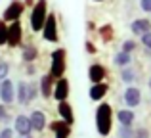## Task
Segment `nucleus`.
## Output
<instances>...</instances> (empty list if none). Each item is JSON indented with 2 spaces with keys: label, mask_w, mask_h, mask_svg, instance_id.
<instances>
[{
  "label": "nucleus",
  "mask_w": 151,
  "mask_h": 138,
  "mask_svg": "<svg viewBox=\"0 0 151 138\" xmlns=\"http://www.w3.org/2000/svg\"><path fill=\"white\" fill-rule=\"evenodd\" d=\"M111 125H113V109L109 104H100L96 109V129L100 136H109Z\"/></svg>",
  "instance_id": "f257e3e1"
},
{
  "label": "nucleus",
  "mask_w": 151,
  "mask_h": 138,
  "mask_svg": "<svg viewBox=\"0 0 151 138\" xmlns=\"http://www.w3.org/2000/svg\"><path fill=\"white\" fill-rule=\"evenodd\" d=\"M46 17H48V0H37L33 6V14H31V29L35 33H40Z\"/></svg>",
  "instance_id": "f03ea898"
},
{
  "label": "nucleus",
  "mask_w": 151,
  "mask_h": 138,
  "mask_svg": "<svg viewBox=\"0 0 151 138\" xmlns=\"http://www.w3.org/2000/svg\"><path fill=\"white\" fill-rule=\"evenodd\" d=\"M67 69V52L65 48H55L52 52V64H50V75L58 81V79L63 77Z\"/></svg>",
  "instance_id": "7ed1b4c3"
},
{
  "label": "nucleus",
  "mask_w": 151,
  "mask_h": 138,
  "mask_svg": "<svg viewBox=\"0 0 151 138\" xmlns=\"http://www.w3.org/2000/svg\"><path fill=\"white\" fill-rule=\"evenodd\" d=\"M42 37H44L48 42H58L59 40L55 14H48V17H46V21H44V27H42Z\"/></svg>",
  "instance_id": "20e7f679"
},
{
  "label": "nucleus",
  "mask_w": 151,
  "mask_h": 138,
  "mask_svg": "<svg viewBox=\"0 0 151 138\" xmlns=\"http://www.w3.org/2000/svg\"><path fill=\"white\" fill-rule=\"evenodd\" d=\"M23 10H25V4L19 2V0H12L8 4V8L4 10L2 14V19L6 23H12V21H19V17L23 15Z\"/></svg>",
  "instance_id": "39448f33"
},
{
  "label": "nucleus",
  "mask_w": 151,
  "mask_h": 138,
  "mask_svg": "<svg viewBox=\"0 0 151 138\" xmlns=\"http://www.w3.org/2000/svg\"><path fill=\"white\" fill-rule=\"evenodd\" d=\"M21 38H23V27L19 21H12L10 25H8V46H12V48H15V46L21 44Z\"/></svg>",
  "instance_id": "423d86ee"
},
{
  "label": "nucleus",
  "mask_w": 151,
  "mask_h": 138,
  "mask_svg": "<svg viewBox=\"0 0 151 138\" xmlns=\"http://www.w3.org/2000/svg\"><path fill=\"white\" fill-rule=\"evenodd\" d=\"M0 100H2L4 104H12V102L15 100V86L10 79H4V81L0 82Z\"/></svg>",
  "instance_id": "0eeeda50"
},
{
  "label": "nucleus",
  "mask_w": 151,
  "mask_h": 138,
  "mask_svg": "<svg viewBox=\"0 0 151 138\" xmlns=\"http://www.w3.org/2000/svg\"><path fill=\"white\" fill-rule=\"evenodd\" d=\"M52 96H54L58 102H65L67 100V96H69V81H67L65 77H61V79H58V81H55Z\"/></svg>",
  "instance_id": "6e6552de"
},
{
  "label": "nucleus",
  "mask_w": 151,
  "mask_h": 138,
  "mask_svg": "<svg viewBox=\"0 0 151 138\" xmlns=\"http://www.w3.org/2000/svg\"><path fill=\"white\" fill-rule=\"evenodd\" d=\"M54 85H55V79L52 77L50 73L42 75L40 77V82H38V90H40L42 98H50L52 92H54Z\"/></svg>",
  "instance_id": "1a4fd4ad"
},
{
  "label": "nucleus",
  "mask_w": 151,
  "mask_h": 138,
  "mask_svg": "<svg viewBox=\"0 0 151 138\" xmlns=\"http://www.w3.org/2000/svg\"><path fill=\"white\" fill-rule=\"evenodd\" d=\"M14 131L17 132L19 136L31 134V131H33V127H31V119L27 115H17V117H15V123H14Z\"/></svg>",
  "instance_id": "9d476101"
},
{
  "label": "nucleus",
  "mask_w": 151,
  "mask_h": 138,
  "mask_svg": "<svg viewBox=\"0 0 151 138\" xmlns=\"http://www.w3.org/2000/svg\"><path fill=\"white\" fill-rule=\"evenodd\" d=\"M50 129L54 131V138H69L71 136V125L65 121H52Z\"/></svg>",
  "instance_id": "9b49d317"
},
{
  "label": "nucleus",
  "mask_w": 151,
  "mask_h": 138,
  "mask_svg": "<svg viewBox=\"0 0 151 138\" xmlns=\"http://www.w3.org/2000/svg\"><path fill=\"white\" fill-rule=\"evenodd\" d=\"M107 75V69L103 67L100 64H92L88 69V79L92 81V85H96V82H103V79H105Z\"/></svg>",
  "instance_id": "f8f14e48"
},
{
  "label": "nucleus",
  "mask_w": 151,
  "mask_h": 138,
  "mask_svg": "<svg viewBox=\"0 0 151 138\" xmlns=\"http://www.w3.org/2000/svg\"><path fill=\"white\" fill-rule=\"evenodd\" d=\"M124 102L128 108H138L142 102V92L136 88V86H130V88H126L124 92Z\"/></svg>",
  "instance_id": "ddd939ff"
},
{
  "label": "nucleus",
  "mask_w": 151,
  "mask_h": 138,
  "mask_svg": "<svg viewBox=\"0 0 151 138\" xmlns=\"http://www.w3.org/2000/svg\"><path fill=\"white\" fill-rule=\"evenodd\" d=\"M58 111H59V115H61V119L65 121L67 125H71L73 127V123H75V113H73V108L69 105V102H59V105H58Z\"/></svg>",
  "instance_id": "4468645a"
},
{
  "label": "nucleus",
  "mask_w": 151,
  "mask_h": 138,
  "mask_svg": "<svg viewBox=\"0 0 151 138\" xmlns=\"http://www.w3.org/2000/svg\"><path fill=\"white\" fill-rule=\"evenodd\" d=\"M29 119H31V127H33V131L42 132L46 129V115L42 111H33Z\"/></svg>",
  "instance_id": "2eb2a0df"
},
{
  "label": "nucleus",
  "mask_w": 151,
  "mask_h": 138,
  "mask_svg": "<svg viewBox=\"0 0 151 138\" xmlns=\"http://www.w3.org/2000/svg\"><path fill=\"white\" fill-rule=\"evenodd\" d=\"M107 90H109V86L105 85V82H96V85H92L90 86V100H94V102H100L103 100V96L107 94Z\"/></svg>",
  "instance_id": "dca6fc26"
},
{
  "label": "nucleus",
  "mask_w": 151,
  "mask_h": 138,
  "mask_svg": "<svg viewBox=\"0 0 151 138\" xmlns=\"http://www.w3.org/2000/svg\"><path fill=\"white\" fill-rule=\"evenodd\" d=\"M132 33L134 35H145V33H149L151 31V21L149 19H145V17H142V19H136V21H132Z\"/></svg>",
  "instance_id": "f3484780"
},
{
  "label": "nucleus",
  "mask_w": 151,
  "mask_h": 138,
  "mask_svg": "<svg viewBox=\"0 0 151 138\" xmlns=\"http://www.w3.org/2000/svg\"><path fill=\"white\" fill-rule=\"evenodd\" d=\"M15 90H17V92H15V100H17L21 105H25L27 102H29V82L21 81Z\"/></svg>",
  "instance_id": "a211bd4d"
},
{
  "label": "nucleus",
  "mask_w": 151,
  "mask_h": 138,
  "mask_svg": "<svg viewBox=\"0 0 151 138\" xmlns=\"http://www.w3.org/2000/svg\"><path fill=\"white\" fill-rule=\"evenodd\" d=\"M117 119L122 127H132L136 115H134V111H130V109H121V111L117 113Z\"/></svg>",
  "instance_id": "6ab92c4d"
},
{
  "label": "nucleus",
  "mask_w": 151,
  "mask_h": 138,
  "mask_svg": "<svg viewBox=\"0 0 151 138\" xmlns=\"http://www.w3.org/2000/svg\"><path fill=\"white\" fill-rule=\"evenodd\" d=\"M37 56H38V50H37V46L29 44V46H25V48H23V54H21L23 61L31 64V61H35V60H37Z\"/></svg>",
  "instance_id": "aec40b11"
},
{
  "label": "nucleus",
  "mask_w": 151,
  "mask_h": 138,
  "mask_svg": "<svg viewBox=\"0 0 151 138\" xmlns=\"http://www.w3.org/2000/svg\"><path fill=\"white\" fill-rule=\"evenodd\" d=\"M113 61H115V65H119V67H128L130 61H132V58H130V54H126V52H119L117 56L113 58Z\"/></svg>",
  "instance_id": "412c9836"
},
{
  "label": "nucleus",
  "mask_w": 151,
  "mask_h": 138,
  "mask_svg": "<svg viewBox=\"0 0 151 138\" xmlns=\"http://www.w3.org/2000/svg\"><path fill=\"white\" fill-rule=\"evenodd\" d=\"M100 37H101L103 42H111V40H113V27H111L109 23L103 25V27H100Z\"/></svg>",
  "instance_id": "4be33fe9"
},
{
  "label": "nucleus",
  "mask_w": 151,
  "mask_h": 138,
  "mask_svg": "<svg viewBox=\"0 0 151 138\" xmlns=\"http://www.w3.org/2000/svg\"><path fill=\"white\" fill-rule=\"evenodd\" d=\"M121 79H122L124 82H132L134 79H136V73H134L132 67H124V69L121 71Z\"/></svg>",
  "instance_id": "5701e85b"
},
{
  "label": "nucleus",
  "mask_w": 151,
  "mask_h": 138,
  "mask_svg": "<svg viewBox=\"0 0 151 138\" xmlns=\"http://www.w3.org/2000/svg\"><path fill=\"white\" fill-rule=\"evenodd\" d=\"M8 42V25L4 19H0V46H4Z\"/></svg>",
  "instance_id": "b1692460"
},
{
  "label": "nucleus",
  "mask_w": 151,
  "mask_h": 138,
  "mask_svg": "<svg viewBox=\"0 0 151 138\" xmlns=\"http://www.w3.org/2000/svg\"><path fill=\"white\" fill-rule=\"evenodd\" d=\"M119 138H134V129L132 127H119Z\"/></svg>",
  "instance_id": "393cba45"
},
{
  "label": "nucleus",
  "mask_w": 151,
  "mask_h": 138,
  "mask_svg": "<svg viewBox=\"0 0 151 138\" xmlns=\"http://www.w3.org/2000/svg\"><path fill=\"white\" fill-rule=\"evenodd\" d=\"M8 73H10V64L4 61V60H0V82L8 77Z\"/></svg>",
  "instance_id": "a878e982"
},
{
  "label": "nucleus",
  "mask_w": 151,
  "mask_h": 138,
  "mask_svg": "<svg viewBox=\"0 0 151 138\" xmlns=\"http://www.w3.org/2000/svg\"><path fill=\"white\" fill-rule=\"evenodd\" d=\"M134 50H136V42H134V40H124V42H122V50H121V52L130 54V52H134Z\"/></svg>",
  "instance_id": "bb28decb"
},
{
  "label": "nucleus",
  "mask_w": 151,
  "mask_h": 138,
  "mask_svg": "<svg viewBox=\"0 0 151 138\" xmlns=\"http://www.w3.org/2000/svg\"><path fill=\"white\" fill-rule=\"evenodd\" d=\"M142 44L147 48V52L151 50V31H149V33H145V35H142Z\"/></svg>",
  "instance_id": "cd10ccee"
},
{
  "label": "nucleus",
  "mask_w": 151,
  "mask_h": 138,
  "mask_svg": "<svg viewBox=\"0 0 151 138\" xmlns=\"http://www.w3.org/2000/svg\"><path fill=\"white\" fill-rule=\"evenodd\" d=\"M134 138H149V131L147 129H136L134 131Z\"/></svg>",
  "instance_id": "c85d7f7f"
},
{
  "label": "nucleus",
  "mask_w": 151,
  "mask_h": 138,
  "mask_svg": "<svg viewBox=\"0 0 151 138\" xmlns=\"http://www.w3.org/2000/svg\"><path fill=\"white\" fill-rule=\"evenodd\" d=\"M38 92H40V90L37 88V85H29V102L35 100V98L38 96Z\"/></svg>",
  "instance_id": "c756f323"
},
{
  "label": "nucleus",
  "mask_w": 151,
  "mask_h": 138,
  "mask_svg": "<svg viewBox=\"0 0 151 138\" xmlns=\"http://www.w3.org/2000/svg\"><path fill=\"white\" fill-rule=\"evenodd\" d=\"M140 6L144 12H151V0H140Z\"/></svg>",
  "instance_id": "7c9ffc66"
},
{
  "label": "nucleus",
  "mask_w": 151,
  "mask_h": 138,
  "mask_svg": "<svg viewBox=\"0 0 151 138\" xmlns=\"http://www.w3.org/2000/svg\"><path fill=\"white\" fill-rule=\"evenodd\" d=\"M0 138H14V131H12V129H4V131L0 132Z\"/></svg>",
  "instance_id": "2f4dec72"
},
{
  "label": "nucleus",
  "mask_w": 151,
  "mask_h": 138,
  "mask_svg": "<svg viewBox=\"0 0 151 138\" xmlns=\"http://www.w3.org/2000/svg\"><path fill=\"white\" fill-rule=\"evenodd\" d=\"M8 119V113H6V108L0 105V121H6Z\"/></svg>",
  "instance_id": "473e14b6"
},
{
  "label": "nucleus",
  "mask_w": 151,
  "mask_h": 138,
  "mask_svg": "<svg viewBox=\"0 0 151 138\" xmlns=\"http://www.w3.org/2000/svg\"><path fill=\"white\" fill-rule=\"evenodd\" d=\"M86 52L96 54V48H94V44H92V42H86Z\"/></svg>",
  "instance_id": "72a5a7b5"
},
{
  "label": "nucleus",
  "mask_w": 151,
  "mask_h": 138,
  "mask_svg": "<svg viewBox=\"0 0 151 138\" xmlns=\"http://www.w3.org/2000/svg\"><path fill=\"white\" fill-rule=\"evenodd\" d=\"M23 4L25 6H35V0H23Z\"/></svg>",
  "instance_id": "f704fd0d"
},
{
  "label": "nucleus",
  "mask_w": 151,
  "mask_h": 138,
  "mask_svg": "<svg viewBox=\"0 0 151 138\" xmlns=\"http://www.w3.org/2000/svg\"><path fill=\"white\" fill-rule=\"evenodd\" d=\"M21 138H31V134H25V136H21Z\"/></svg>",
  "instance_id": "c9c22d12"
},
{
  "label": "nucleus",
  "mask_w": 151,
  "mask_h": 138,
  "mask_svg": "<svg viewBox=\"0 0 151 138\" xmlns=\"http://www.w3.org/2000/svg\"><path fill=\"white\" fill-rule=\"evenodd\" d=\"M147 85H149V88H151V77H149V82H147Z\"/></svg>",
  "instance_id": "e433bc0d"
},
{
  "label": "nucleus",
  "mask_w": 151,
  "mask_h": 138,
  "mask_svg": "<svg viewBox=\"0 0 151 138\" xmlns=\"http://www.w3.org/2000/svg\"><path fill=\"white\" fill-rule=\"evenodd\" d=\"M94 2H101V0H94Z\"/></svg>",
  "instance_id": "4c0bfd02"
}]
</instances>
